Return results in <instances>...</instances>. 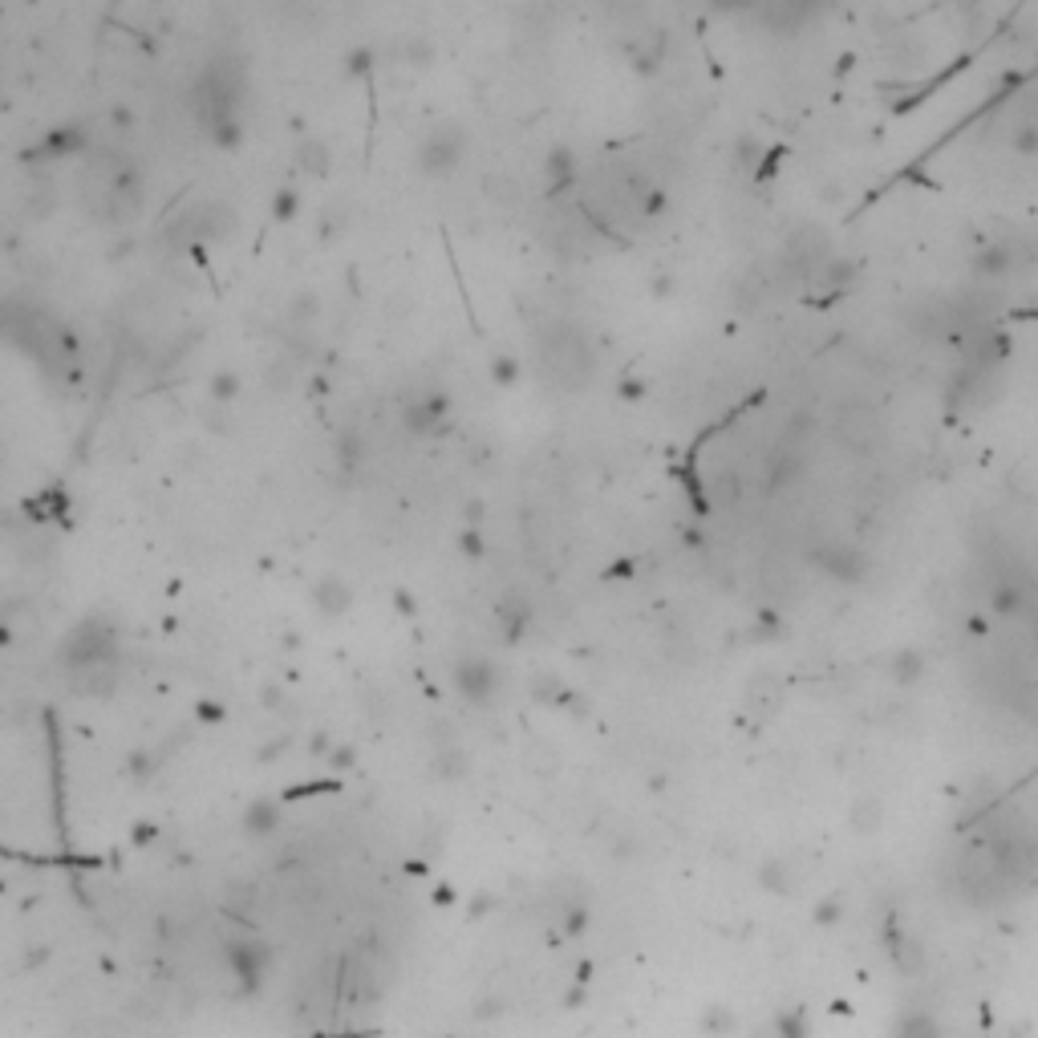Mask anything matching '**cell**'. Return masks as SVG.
<instances>
[{"label":"cell","instance_id":"1","mask_svg":"<svg viewBox=\"0 0 1038 1038\" xmlns=\"http://www.w3.org/2000/svg\"><path fill=\"white\" fill-rule=\"evenodd\" d=\"M118 645H122V637H118L114 621L86 617V621L73 625L65 633V641L57 645V661L65 665L69 674H82V670H94V665H114Z\"/></svg>","mask_w":1038,"mask_h":1038},{"label":"cell","instance_id":"2","mask_svg":"<svg viewBox=\"0 0 1038 1038\" xmlns=\"http://www.w3.org/2000/svg\"><path fill=\"white\" fill-rule=\"evenodd\" d=\"M467 159V130L459 122H438L422 134L418 151H414V167L426 179H447L459 171V163Z\"/></svg>","mask_w":1038,"mask_h":1038},{"label":"cell","instance_id":"3","mask_svg":"<svg viewBox=\"0 0 1038 1038\" xmlns=\"http://www.w3.org/2000/svg\"><path fill=\"white\" fill-rule=\"evenodd\" d=\"M224 961H228L232 978L240 982V990L252 994V990H260V982H264L268 970H272V945H268L264 937H244V933H240V937H228Z\"/></svg>","mask_w":1038,"mask_h":1038},{"label":"cell","instance_id":"4","mask_svg":"<svg viewBox=\"0 0 1038 1038\" xmlns=\"http://www.w3.org/2000/svg\"><path fill=\"white\" fill-rule=\"evenodd\" d=\"M451 686H455V694H459L463 702L487 706V702L499 694V670H495V661L483 657V653L459 657V661L451 665Z\"/></svg>","mask_w":1038,"mask_h":1038},{"label":"cell","instance_id":"5","mask_svg":"<svg viewBox=\"0 0 1038 1038\" xmlns=\"http://www.w3.org/2000/svg\"><path fill=\"white\" fill-rule=\"evenodd\" d=\"M451 422V402L438 390H410L402 398V426L418 438H434Z\"/></svg>","mask_w":1038,"mask_h":1038},{"label":"cell","instance_id":"6","mask_svg":"<svg viewBox=\"0 0 1038 1038\" xmlns=\"http://www.w3.org/2000/svg\"><path fill=\"white\" fill-rule=\"evenodd\" d=\"M495 617H499L503 637H507V641H519V637H524V633L532 629L536 609H532V601H528V592L507 588L503 597H499V605H495Z\"/></svg>","mask_w":1038,"mask_h":1038},{"label":"cell","instance_id":"7","mask_svg":"<svg viewBox=\"0 0 1038 1038\" xmlns=\"http://www.w3.org/2000/svg\"><path fill=\"white\" fill-rule=\"evenodd\" d=\"M353 605V584L345 576H321L313 584V609L321 617H345Z\"/></svg>","mask_w":1038,"mask_h":1038},{"label":"cell","instance_id":"8","mask_svg":"<svg viewBox=\"0 0 1038 1038\" xmlns=\"http://www.w3.org/2000/svg\"><path fill=\"white\" fill-rule=\"evenodd\" d=\"M280 803L276 799H268V795H260V799H252L248 807H244V815H240V828H244V836H252V840H268L276 828H280Z\"/></svg>","mask_w":1038,"mask_h":1038},{"label":"cell","instance_id":"9","mask_svg":"<svg viewBox=\"0 0 1038 1038\" xmlns=\"http://www.w3.org/2000/svg\"><path fill=\"white\" fill-rule=\"evenodd\" d=\"M41 146H45V155H49V159H73V155H82V146H86V126H78V122L57 126V130L45 134Z\"/></svg>","mask_w":1038,"mask_h":1038},{"label":"cell","instance_id":"10","mask_svg":"<svg viewBox=\"0 0 1038 1038\" xmlns=\"http://www.w3.org/2000/svg\"><path fill=\"white\" fill-rule=\"evenodd\" d=\"M296 163H301L305 175H329V167H333V146H329L325 138L309 134V138H301V146H296Z\"/></svg>","mask_w":1038,"mask_h":1038},{"label":"cell","instance_id":"11","mask_svg":"<svg viewBox=\"0 0 1038 1038\" xmlns=\"http://www.w3.org/2000/svg\"><path fill=\"white\" fill-rule=\"evenodd\" d=\"M467 767H471V759H467V751H463L459 743H438V747H434V775H438V779L455 783V779L467 775Z\"/></svg>","mask_w":1038,"mask_h":1038},{"label":"cell","instance_id":"12","mask_svg":"<svg viewBox=\"0 0 1038 1038\" xmlns=\"http://www.w3.org/2000/svg\"><path fill=\"white\" fill-rule=\"evenodd\" d=\"M572 175H576V155H572V146H552V151H548V159H544V179H548V191H560V187H568V183H572Z\"/></svg>","mask_w":1038,"mask_h":1038},{"label":"cell","instance_id":"13","mask_svg":"<svg viewBox=\"0 0 1038 1038\" xmlns=\"http://www.w3.org/2000/svg\"><path fill=\"white\" fill-rule=\"evenodd\" d=\"M483 195H487L495 207H519V203H524V187H519V179H515V175H503V171H495V175L483 179Z\"/></svg>","mask_w":1038,"mask_h":1038},{"label":"cell","instance_id":"14","mask_svg":"<svg viewBox=\"0 0 1038 1038\" xmlns=\"http://www.w3.org/2000/svg\"><path fill=\"white\" fill-rule=\"evenodd\" d=\"M240 390H244V378L236 374V369H215V374L207 378V394H211L215 406H232L240 398Z\"/></svg>","mask_w":1038,"mask_h":1038},{"label":"cell","instance_id":"15","mask_svg":"<svg viewBox=\"0 0 1038 1038\" xmlns=\"http://www.w3.org/2000/svg\"><path fill=\"white\" fill-rule=\"evenodd\" d=\"M296 211H301V191H296V187H280V191L272 195V219L288 224Z\"/></svg>","mask_w":1038,"mask_h":1038},{"label":"cell","instance_id":"16","mask_svg":"<svg viewBox=\"0 0 1038 1038\" xmlns=\"http://www.w3.org/2000/svg\"><path fill=\"white\" fill-rule=\"evenodd\" d=\"M337 459H345V467H353V463L365 459V438H361L357 430H345V434L337 438Z\"/></svg>","mask_w":1038,"mask_h":1038},{"label":"cell","instance_id":"17","mask_svg":"<svg viewBox=\"0 0 1038 1038\" xmlns=\"http://www.w3.org/2000/svg\"><path fill=\"white\" fill-rule=\"evenodd\" d=\"M491 378H495L499 386H515V378H519V361H515L511 353H499V357L491 361Z\"/></svg>","mask_w":1038,"mask_h":1038},{"label":"cell","instance_id":"18","mask_svg":"<svg viewBox=\"0 0 1038 1038\" xmlns=\"http://www.w3.org/2000/svg\"><path fill=\"white\" fill-rule=\"evenodd\" d=\"M292 378H296V365L288 357H276V365H268V386L272 390H288Z\"/></svg>","mask_w":1038,"mask_h":1038},{"label":"cell","instance_id":"19","mask_svg":"<svg viewBox=\"0 0 1038 1038\" xmlns=\"http://www.w3.org/2000/svg\"><path fill=\"white\" fill-rule=\"evenodd\" d=\"M126 771H130V779H151L155 775V755L151 751H130V759H126Z\"/></svg>","mask_w":1038,"mask_h":1038},{"label":"cell","instance_id":"20","mask_svg":"<svg viewBox=\"0 0 1038 1038\" xmlns=\"http://www.w3.org/2000/svg\"><path fill=\"white\" fill-rule=\"evenodd\" d=\"M402 57H406L410 65H418V69H422V65H430L434 49H430V41H426V37H410V41L402 45Z\"/></svg>","mask_w":1038,"mask_h":1038},{"label":"cell","instance_id":"21","mask_svg":"<svg viewBox=\"0 0 1038 1038\" xmlns=\"http://www.w3.org/2000/svg\"><path fill=\"white\" fill-rule=\"evenodd\" d=\"M369 65H374V49H365V45L345 57V73H349V78H361V73H369Z\"/></svg>","mask_w":1038,"mask_h":1038},{"label":"cell","instance_id":"22","mask_svg":"<svg viewBox=\"0 0 1038 1038\" xmlns=\"http://www.w3.org/2000/svg\"><path fill=\"white\" fill-rule=\"evenodd\" d=\"M329 763H333V767H337V771H349V767H353V763H357V751H353V747H349V743H341V747H337V751H329Z\"/></svg>","mask_w":1038,"mask_h":1038},{"label":"cell","instance_id":"23","mask_svg":"<svg viewBox=\"0 0 1038 1038\" xmlns=\"http://www.w3.org/2000/svg\"><path fill=\"white\" fill-rule=\"evenodd\" d=\"M503 1010H507V1002H503V998H487V1002H479V1006H475V1018H479V1022H487V1018H495V1014H503Z\"/></svg>","mask_w":1038,"mask_h":1038},{"label":"cell","instance_id":"24","mask_svg":"<svg viewBox=\"0 0 1038 1038\" xmlns=\"http://www.w3.org/2000/svg\"><path fill=\"white\" fill-rule=\"evenodd\" d=\"M313 313H317V296L301 292V296H296V305H292V317L301 321V317H313Z\"/></svg>","mask_w":1038,"mask_h":1038},{"label":"cell","instance_id":"25","mask_svg":"<svg viewBox=\"0 0 1038 1038\" xmlns=\"http://www.w3.org/2000/svg\"><path fill=\"white\" fill-rule=\"evenodd\" d=\"M459 544H463V552H467V556H483V536H479L475 528H467V532L459 536Z\"/></svg>","mask_w":1038,"mask_h":1038},{"label":"cell","instance_id":"26","mask_svg":"<svg viewBox=\"0 0 1038 1038\" xmlns=\"http://www.w3.org/2000/svg\"><path fill=\"white\" fill-rule=\"evenodd\" d=\"M584 921H588V917H584V909H580V905H572V909L564 913V933H580V929H584Z\"/></svg>","mask_w":1038,"mask_h":1038}]
</instances>
